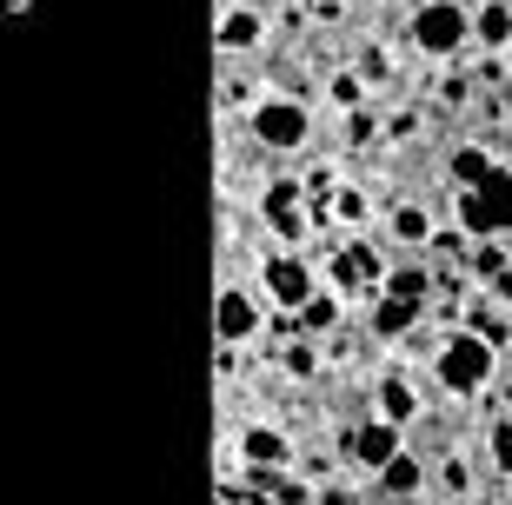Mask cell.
Instances as JSON below:
<instances>
[{
	"mask_svg": "<svg viewBox=\"0 0 512 505\" xmlns=\"http://www.w3.org/2000/svg\"><path fill=\"white\" fill-rule=\"evenodd\" d=\"M333 213H340V220H366V193H360V187H340Z\"/></svg>",
	"mask_w": 512,
	"mask_h": 505,
	"instance_id": "ffe728a7",
	"label": "cell"
},
{
	"mask_svg": "<svg viewBox=\"0 0 512 505\" xmlns=\"http://www.w3.org/2000/svg\"><path fill=\"white\" fill-rule=\"evenodd\" d=\"M380 412H386V419H399V426H413L419 393H413V379H406V373H386L380 379Z\"/></svg>",
	"mask_w": 512,
	"mask_h": 505,
	"instance_id": "4fadbf2b",
	"label": "cell"
},
{
	"mask_svg": "<svg viewBox=\"0 0 512 505\" xmlns=\"http://www.w3.org/2000/svg\"><path fill=\"white\" fill-rule=\"evenodd\" d=\"M493 366H499V339H486L479 326H466V333H446V346L433 353V379H439L453 399L486 393V386H493Z\"/></svg>",
	"mask_w": 512,
	"mask_h": 505,
	"instance_id": "6da1fadb",
	"label": "cell"
},
{
	"mask_svg": "<svg viewBox=\"0 0 512 505\" xmlns=\"http://www.w3.org/2000/svg\"><path fill=\"white\" fill-rule=\"evenodd\" d=\"M260 286H266V300L286 306V313H300V306L320 293V286H313V266L293 260V253H273V260L260 266Z\"/></svg>",
	"mask_w": 512,
	"mask_h": 505,
	"instance_id": "52a82bcc",
	"label": "cell"
},
{
	"mask_svg": "<svg viewBox=\"0 0 512 505\" xmlns=\"http://www.w3.org/2000/svg\"><path fill=\"white\" fill-rule=\"evenodd\" d=\"M360 94H366L360 74H333V100H340V107H360Z\"/></svg>",
	"mask_w": 512,
	"mask_h": 505,
	"instance_id": "d6986e66",
	"label": "cell"
},
{
	"mask_svg": "<svg viewBox=\"0 0 512 505\" xmlns=\"http://www.w3.org/2000/svg\"><path fill=\"white\" fill-rule=\"evenodd\" d=\"M466 40H473V14H466L459 0H426V7H413V47L419 54L453 60Z\"/></svg>",
	"mask_w": 512,
	"mask_h": 505,
	"instance_id": "277c9868",
	"label": "cell"
},
{
	"mask_svg": "<svg viewBox=\"0 0 512 505\" xmlns=\"http://www.w3.org/2000/svg\"><path fill=\"white\" fill-rule=\"evenodd\" d=\"M300 326L306 333H333V326H340V300H333V293H313V300L300 306Z\"/></svg>",
	"mask_w": 512,
	"mask_h": 505,
	"instance_id": "e0dca14e",
	"label": "cell"
},
{
	"mask_svg": "<svg viewBox=\"0 0 512 505\" xmlns=\"http://www.w3.org/2000/svg\"><path fill=\"white\" fill-rule=\"evenodd\" d=\"M386 293H399V300H426V293H433V273H426V266H393V273H386Z\"/></svg>",
	"mask_w": 512,
	"mask_h": 505,
	"instance_id": "2e32d148",
	"label": "cell"
},
{
	"mask_svg": "<svg viewBox=\"0 0 512 505\" xmlns=\"http://www.w3.org/2000/svg\"><path fill=\"white\" fill-rule=\"evenodd\" d=\"M473 40L479 47H512V0H479V14H473Z\"/></svg>",
	"mask_w": 512,
	"mask_h": 505,
	"instance_id": "7c38bea8",
	"label": "cell"
},
{
	"mask_svg": "<svg viewBox=\"0 0 512 505\" xmlns=\"http://www.w3.org/2000/svg\"><path fill=\"white\" fill-rule=\"evenodd\" d=\"M419 313H426V300H399V293H380V300H373V333H380V339L413 333Z\"/></svg>",
	"mask_w": 512,
	"mask_h": 505,
	"instance_id": "8fae6325",
	"label": "cell"
},
{
	"mask_svg": "<svg viewBox=\"0 0 512 505\" xmlns=\"http://www.w3.org/2000/svg\"><path fill=\"white\" fill-rule=\"evenodd\" d=\"M393 240L399 246H433V213H426L419 200L393 206Z\"/></svg>",
	"mask_w": 512,
	"mask_h": 505,
	"instance_id": "5bb4252c",
	"label": "cell"
},
{
	"mask_svg": "<svg viewBox=\"0 0 512 505\" xmlns=\"http://www.w3.org/2000/svg\"><path fill=\"white\" fill-rule=\"evenodd\" d=\"M453 213L473 240H499L512 233V167H493L479 187H459L453 193Z\"/></svg>",
	"mask_w": 512,
	"mask_h": 505,
	"instance_id": "7a4b0ae2",
	"label": "cell"
},
{
	"mask_svg": "<svg viewBox=\"0 0 512 505\" xmlns=\"http://www.w3.org/2000/svg\"><path fill=\"white\" fill-rule=\"evenodd\" d=\"M493 167H499V160H493L486 147H459V153H453V180H459V187H479Z\"/></svg>",
	"mask_w": 512,
	"mask_h": 505,
	"instance_id": "9a60e30c",
	"label": "cell"
},
{
	"mask_svg": "<svg viewBox=\"0 0 512 505\" xmlns=\"http://www.w3.org/2000/svg\"><path fill=\"white\" fill-rule=\"evenodd\" d=\"M240 459L280 472V466H293V446H286V432H273V426H247L240 432Z\"/></svg>",
	"mask_w": 512,
	"mask_h": 505,
	"instance_id": "9c48e42d",
	"label": "cell"
},
{
	"mask_svg": "<svg viewBox=\"0 0 512 505\" xmlns=\"http://www.w3.org/2000/svg\"><path fill=\"white\" fill-rule=\"evenodd\" d=\"M313 7H346V0H313Z\"/></svg>",
	"mask_w": 512,
	"mask_h": 505,
	"instance_id": "cb8c5ba5",
	"label": "cell"
},
{
	"mask_svg": "<svg viewBox=\"0 0 512 505\" xmlns=\"http://www.w3.org/2000/svg\"><path fill=\"white\" fill-rule=\"evenodd\" d=\"M260 326H266L260 293H247V286H220V300H213V339H220V346H247Z\"/></svg>",
	"mask_w": 512,
	"mask_h": 505,
	"instance_id": "5b68a950",
	"label": "cell"
},
{
	"mask_svg": "<svg viewBox=\"0 0 512 505\" xmlns=\"http://www.w3.org/2000/svg\"><path fill=\"white\" fill-rule=\"evenodd\" d=\"M373 479H380L386 499H413V492H426V466H419V452H393Z\"/></svg>",
	"mask_w": 512,
	"mask_h": 505,
	"instance_id": "30bf717a",
	"label": "cell"
},
{
	"mask_svg": "<svg viewBox=\"0 0 512 505\" xmlns=\"http://www.w3.org/2000/svg\"><path fill=\"white\" fill-rule=\"evenodd\" d=\"M446 492H473V472H466V459H453V466H446Z\"/></svg>",
	"mask_w": 512,
	"mask_h": 505,
	"instance_id": "7402d4cb",
	"label": "cell"
},
{
	"mask_svg": "<svg viewBox=\"0 0 512 505\" xmlns=\"http://www.w3.org/2000/svg\"><path fill=\"white\" fill-rule=\"evenodd\" d=\"M346 133H353V147H366V140L380 133V120H373V113H353V127H346Z\"/></svg>",
	"mask_w": 512,
	"mask_h": 505,
	"instance_id": "44dd1931",
	"label": "cell"
},
{
	"mask_svg": "<svg viewBox=\"0 0 512 505\" xmlns=\"http://www.w3.org/2000/svg\"><path fill=\"white\" fill-rule=\"evenodd\" d=\"M399 439H406V426H399V419H386V412H380V419H360V426L346 432V466L380 472L393 452H406Z\"/></svg>",
	"mask_w": 512,
	"mask_h": 505,
	"instance_id": "8992f818",
	"label": "cell"
},
{
	"mask_svg": "<svg viewBox=\"0 0 512 505\" xmlns=\"http://www.w3.org/2000/svg\"><path fill=\"white\" fill-rule=\"evenodd\" d=\"M286 373H313V353L306 346H286Z\"/></svg>",
	"mask_w": 512,
	"mask_h": 505,
	"instance_id": "603a6c76",
	"label": "cell"
},
{
	"mask_svg": "<svg viewBox=\"0 0 512 505\" xmlns=\"http://www.w3.org/2000/svg\"><path fill=\"white\" fill-rule=\"evenodd\" d=\"M486 446H493V466H499V472H512V412H506V419H493Z\"/></svg>",
	"mask_w": 512,
	"mask_h": 505,
	"instance_id": "ac0fdd59",
	"label": "cell"
},
{
	"mask_svg": "<svg viewBox=\"0 0 512 505\" xmlns=\"http://www.w3.org/2000/svg\"><path fill=\"white\" fill-rule=\"evenodd\" d=\"M220 54H253V47H260L266 40V20L253 14V7H227V14H220Z\"/></svg>",
	"mask_w": 512,
	"mask_h": 505,
	"instance_id": "ba28073f",
	"label": "cell"
},
{
	"mask_svg": "<svg viewBox=\"0 0 512 505\" xmlns=\"http://www.w3.org/2000/svg\"><path fill=\"white\" fill-rule=\"evenodd\" d=\"M247 133L266 153H300L306 140H313V113H306L300 100H286V94H266V100L247 107Z\"/></svg>",
	"mask_w": 512,
	"mask_h": 505,
	"instance_id": "3957f363",
	"label": "cell"
}]
</instances>
